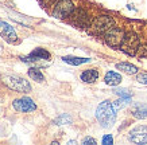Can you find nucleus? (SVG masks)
I'll return each mask as SVG.
<instances>
[{"mask_svg":"<svg viewBox=\"0 0 147 145\" xmlns=\"http://www.w3.org/2000/svg\"><path fill=\"white\" fill-rule=\"evenodd\" d=\"M74 11V5L70 0H59L53 9V16L58 19H63L66 16H70Z\"/></svg>","mask_w":147,"mask_h":145,"instance_id":"nucleus-5","label":"nucleus"},{"mask_svg":"<svg viewBox=\"0 0 147 145\" xmlns=\"http://www.w3.org/2000/svg\"><path fill=\"white\" fill-rule=\"evenodd\" d=\"M131 113L134 116L135 118H146L147 117V105L146 104H134L132 108H131Z\"/></svg>","mask_w":147,"mask_h":145,"instance_id":"nucleus-11","label":"nucleus"},{"mask_svg":"<svg viewBox=\"0 0 147 145\" xmlns=\"http://www.w3.org/2000/svg\"><path fill=\"white\" fill-rule=\"evenodd\" d=\"M98 78V71L96 69H89V70H85L81 74V81H84L86 84H93L96 82Z\"/></svg>","mask_w":147,"mask_h":145,"instance_id":"nucleus-12","label":"nucleus"},{"mask_svg":"<svg viewBox=\"0 0 147 145\" xmlns=\"http://www.w3.org/2000/svg\"><path fill=\"white\" fill-rule=\"evenodd\" d=\"M42 1H43L45 4H53V3L55 1V0H42Z\"/></svg>","mask_w":147,"mask_h":145,"instance_id":"nucleus-24","label":"nucleus"},{"mask_svg":"<svg viewBox=\"0 0 147 145\" xmlns=\"http://www.w3.org/2000/svg\"><path fill=\"white\" fill-rule=\"evenodd\" d=\"M115 94H117L121 98H125V100L131 101V92H128L127 89H115Z\"/></svg>","mask_w":147,"mask_h":145,"instance_id":"nucleus-19","label":"nucleus"},{"mask_svg":"<svg viewBox=\"0 0 147 145\" xmlns=\"http://www.w3.org/2000/svg\"><path fill=\"white\" fill-rule=\"evenodd\" d=\"M30 55L35 58L36 61H38V59H50V53L46 51L45 48H35Z\"/></svg>","mask_w":147,"mask_h":145,"instance_id":"nucleus-16","label":"nucleus"},{"mask_svg":"<svg viewBox=\"0 0 147 145\" xmlns=\"http://www.w3.org/2000/svg\"><path fill=\"white\" fill-rule=\"evenodd\" d=\"M104 81L109 86H116V85H119L121 82V75L115 73V71H108L105 77H104Z\"/></svg>","mask_w":147,"mask_h":145,"instance_id":"nucleus-13","label":"nucleus"},{"mask_svg":"<svg viewBox=\"0 0 147 145\" xmlns=\"http://www.w3.org/2000/svg\"><path fill=\"white\" fill-rule=\"evenodd\" d=\"M116 69L117 70L123 71L125 74H136L138 73V67L134 66V65H131V63H127V62H121V63H117L116 65Z\"/></svg>","mask_w":147,"mask_h":145,"instance_id":"nucleus-14","label":"nucleus"},{"mask_svg":"<svg viewBox=\"0 0 147 145\" xmlns=\"http://www.w3.org/2000/svg\"><path fill=\"white\" fill-rule=\"evenodd\" d=\"M138 81L140 84L147 85V74H139L138 75Z\"/></svg>","mask_w":147,"mask_h":145,"instance_id":"nucleus-23","label":"nucleus"},{"mask_svg":"<svg viewBox=\"0 0 147 145\" xmlns=\"http://www.w3.org/2000/svg\"><path fill=\"white\" fill-rule=\"evenodd\" d=\"M113 24H115V22H113V19L111 16H108V15H100V16L93 19L90 27H92L93 32L102 34V32H107L108 30H111L112 27H113Z\"/></svg>","mask_w":147,"mask_h":145,"instance_id":"nucleus-4","label":"nucleus"},{"mask_svg":"<svg viewBox=\"0 0 147 145\" xmlns=\"http://www.w3.org/2000/svg\"><path fill=\"white\" fill-rule=\"evenodd\" d=\"M124 35L125 34L123 30L112 27L111 30H108L105 32V43L109 47H120L123 43V39H124Z\"/></svg>","mask_w":147,"mask_h":145,"instance_id":"nucleus-6","label":"nucleus"},{"mask_svg":"<svg viewBox=\"0 0 147 145\" xmlns=\"http://www.w3.org/2000/svg\"><path fill=\"white\" fill-rule=\"evenodd\" d=\"M113 144V138L111 134H105L102 137V145H112Z\"/></svg>","mask_w":147,"mask_h":145,"instance_id":"nucleus-20","label":"nucleus"},{"mask_svg":"<svg viewBox=\"0 0 147 145\" xmlns=\"http://www.w3.org/2000/svg\"><path fill=\"white\" fill-rule=\"evenodd\" d=\"M82 144L84 145H96V140L92 138V137H85L82 140Z\"/></svg>","mask_w":147,"mask_h":145,"instance_id":"nucleus-21","label":"nucleus"},{"mask_svg":"<svg viewBox=\"0 0 147 145\" xmlns=\"http://www.w3.org/2000/svg\"><path fill=\"white\" fill-rule=\"evenodd\" d=\"M120 48H121V51H124V53L128 54V55H135V54L139 51V48H140L139 36L136 35L135 32H128V34H125Z\"/></svg>","mask_w":147,"mask_h":145,"instance_id":"nucleus-3","label":"nucleus"},{"mask_svg":"<svg viewBox=\"0 0 147 145\" xmlns=\"http://www.w3.org/2000/svg\"><path fill=\"white\" fill-rule=\"evenodd\" d=\"M0 32L5 38L7 42H15L16 40V34H15L13 28L5 22H0Z\"/></svg>","mask_w":147,"mask_h":145,"instance_id":"nucleus-10","label":"nucleus"},{"mask_svg":"<svg viewBox=\"0 0 147 145\" xmlns=\"http://www.w3.org/2000/svg\"><path fill=\"white\" fill-rule=\"evenodd\" d=\"M71 16V20L73 23L78 27H88L89 26V16H88V13L85 12L84 9H74L73 13L70 15Z\"/></svg>","mask_w":147,"mask_h":145,"instance_id":"nucleus-9","label":"nucleus"},{"mask_svg":"<svg viewBox=\"0 0 147 145\" xmlns=\"http://www.w3.org/2000/svg\"><path fill=\"white\" fill-rule=\"evenodd\" d=\"M12 106L16 112H20V113H30V112H34L36 109V105L34 104V101L31 98H28V97H23V98L15 100L12 102Z\"/></svg>","mask_w":147,"mask_h":145,"instance_id":"nucleus-7","label":"nucleus"},{"mask_svg":"<svg viewBox=\"0 0 147 145\" xmlns=\"http://www.w3.org/2000/svg\"><path fill=\"white\" fill-rule=\"evenodd\" d=\"M65 63H69V65H73V66H80V65H84V63H88L90 62L89 58H80V57H63L62 58Z\"/></svg>","mask_w":147,"mask_h":145,"instance_id":"nucleus-15","label":"nucleus"},{"mask_svg":"<svg viewBox=\"0 0 147 145\" xmlns=\"http://www.w3.org/2000/svg\"><path fill=\"white\" fill-rule=\"evenodd\" d=\"M1 82L7 86L8 89H12L15 92H19V93H28L31 92V85L27 82L26 79L20 78L18 75H1L0 77Z\"/></svg>","mask_w":147,"mask_h":145,"instance_id":"nucleus-2","label":"nucleus"},{"mask_svg":"<svg viewBox=\"0 0 147 145\" xmlns=\"http://www.w3.org/2000/svg\"><path fill=\"white\" fill-rule=\"evenodd\" d=\"M129 141L134 144H147V126L146 125H139L134 128L128 136Z\"/></svg>","mask_w":147,"mask_h":145,"instance_id":"nucleus-8","label":"nucleus"},{"mask_svg":"<svg viewBox=\"0 0 147 145\" xmlns=\"http://www.w3.org/2000/svg\"><path fill=\"white\" fill-rule=\"evenodd\" d=\"M71 122V117L69 114H61L59 117L54 120L55 125H65V124H70Z\"/></svg>","mask_w":147,"mask_h":145,"instance_id":"nucleus-18","label":"nucleus"},{"mask_svg":"<svg viewBox=\"0 0 147 145\" xmlns=\"http://www.w3.org/2000/svg\"><path fill=\"white\" fill-rule=\"evenodd\" d=\"M28 77H30L31 79H34V81H36V82H43V81H45L43 74L40 73V70L35 69V67H32V69L28 70Z\"/></svg>","mask_w":147,"mask_h":145,"instance_id":"nucleus-17","label":"nucleus"},{"mask_svg":"<svg viewBox=\"0 0 147 145\" xmlns=\"http://www.w3.org/2000/svg\"><path fill=\"white\" fill-rule=\"evenodd\" d=\"M96 118H97L98 124L105 129L113 126L116 121V108L113 106V102H101L96 109Z\"/></svg>","mask_w":147,"mask_h":145,"instance_id":"nucleus-1","label":"nucleus"},{"mask_svg":"<svg viewBox=\"0 0 147 145\" xmlns=\"http://www.w3.org/2000/svg\"><path fill=\"white\" fill-rule=\"evenodd\" d=\"M139 55H140V57H143V58H147V44L139 48Z\"/></svg>","mask_w":147,"mask_h":145,"instance_id":"nucleus-22","label":"nucleus"}]
</instances>
